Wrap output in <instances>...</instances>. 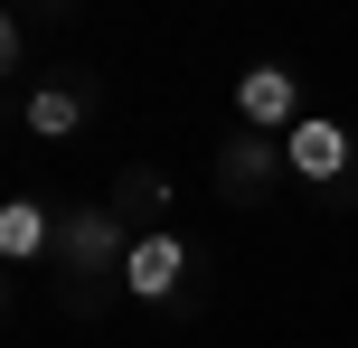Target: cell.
<instances>
[{"label":"cell","mask_w":358,"mask_h":348,"mask_svg":"<svg viewBox=\"0 0 358 348\" xmlns=\"http://www.w3.org/2000/svg\"><path fill=\"white\" fill-rule=\"evenodd\" d=\"M123 255H132V226L113 207H66L57 217V264L66 273H123Z\"/></svg>","instance_id":"obj_1"},{"label":"cell","mask_w":358,"mask_h":348,"mask_svg":"<svg viewBox=\"0 0 358 348\" xmlns=\"http://www.w3.org/2000/svg\"><path fill=\"white\" fill-rule=\"evenodd\" d=\"M292 123H302V75H292V66H245V75H236V132L283 142Z\"/></svg>","instance_id":"obj_2"},{"label":"cell","mask_w":358,"mask_h":348,"mask_svg":"<svg viewBox=\"0 0 358 348\" xmlns=\"http://www.w3.org/2000/svg\"><path fill=\"white\" fill-rule=\"evenodd\" d=\"M283 169H292V179H311V188L349 179V123H330V113H302V123L283 132Z\"/></svg>","instance_id":"obj_3"},{"label":"cell","mask_w":358,"mask_h":348,"mask_svg":"<svg viewBox=\"0 0 358 348\" xmlns=\"http://www.w3.org/2000/svg\"><path fill=\"white\" fill-rule=\"evenodd\" d=\"M179 282H189V245H179L170 226H142L132 255H123V292H132V301H170Z\"/></svg>","instance_id":"obj_4"},{"label":"cell","mask_w":358,"mask_h":348,"mask_svg":"<svg viewBox=\"0 0 358 348\" xmlns=\"http://www.w3.org/2000/svg\"><path fill=\"white\" fill-rule=\"evenodd\" d=\"M273 179H283V142H264V132H236V142L217 151V188H227L236 207H255Z\"/></svg>","instance_id":"obj_5"},{"label":"cell","mask_w":358,"mask_h":348,"mask_svg":"<svg viewBox=\"0 0 358 348\" xmlns=\"http://www.w3.org/2000/svg\"><path fill=\"white\" fill-rule=\"evenodd\" d=\"M0 255H10V264L57 255V217H48L38 198H10V207H0Z\"/></svg>","instance_id":"obj_6"},{"label":"cell","mask_w":358,"mask_h":348,"mask_svg":"<svg viewBox=\"0 0 358 348\" xmlns=\"http://www.w3.org/2000/svg\"><path fill=\"white\" fill-rule=\"evenodd\" d=\"M19 123H29L38 142H66V132L85 123V94H76V85H38L29 104H19Z\"/></svg>","instance_id":"obj_7"},{"label":"cell","mask_w":358,"mask_h":348,"mask_svg":"<svg viewBox=\"0 0 358 348\" xmlns=\"http://www.w3.org/2000/svg\"><path fill=\"white\" fill-rule=\"evenodd\" d=\"M161 207H170V179H161V169H123V188H113V217H161Z\"/></svg>","instance_id":"obj_8"}]
</instances>
